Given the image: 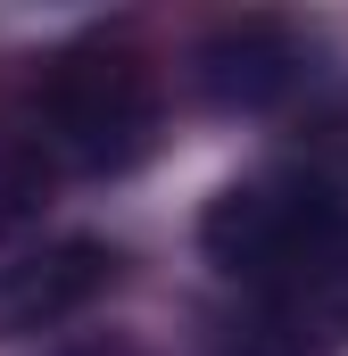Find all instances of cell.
<instances>
[{"mask_svg":"<svg viewBox=\"0 0 348 356\" xmlns=\"http://www.w3.org/2000/svg\"><path fill=\"white\" fill-rule=\"evenodd\" d=\"M340 199L307 175H249L232 191L207 199L199 216V249L224 273H249V282H307L340 257Z\"/></svg>","mask_w":348,"mask_h":356,"instance_id":"obj_1","label":"cell"},{"mask_svg":"<svg viewBox=\"0 0 348 356\" xmlns=\"http://www.w3.org/2000/svg\"><path fill=\"white\" fill-rule=\"evenodd\" d=\"M42 124H50V149L84 175H116L150 149V124H158V83L133 50H75L58 58V75L42 83Z\"/></svg>","mask_w":348,"mask_h":356,"instance_id":"obj_2","label":"cell"},{"mask_svg":"<svg viewBox=\"0 0 348 356\" xmlns=\"http://www.w3.org/2000/svg\"><path fill=\"white\" fill-rule=\"evenodd\" d=\"M108 282H116V249L108 241H50V249L0 266V340L58 332L67 315H84Z\"/></svg>","mask_w":348,"mask_h":356,"instance_id":"obj_3","label":"cell"},{"mask_svg":"<svg viewBox=\"0 0 348 356\" xmlns=\"http://www.w3.org/2000/svg\"><path fill=\"white\" fill-rule=\"evenodd\" d=\"M299 83V42L282 25H224L199 50V91L216 108H274Z\"/></svg>","mask_w":348,"mask_h":356,"instance_id":"obj_4","label":"cell"},{"mask_svg":"<svg viewBox=\"0 0 348 356\" xmlns=\"http://www.w3.org/2000/svg\"><path fill=\"white\" fill-rule=\"evenodd\" d=\"M50 182H58V158L25 133H0V241L25 232L42 207H50Z\"/></svg>","mask_w":348,"mask_h":356,"instance_id":"obj_5","label":"cell"}]
</instances>
